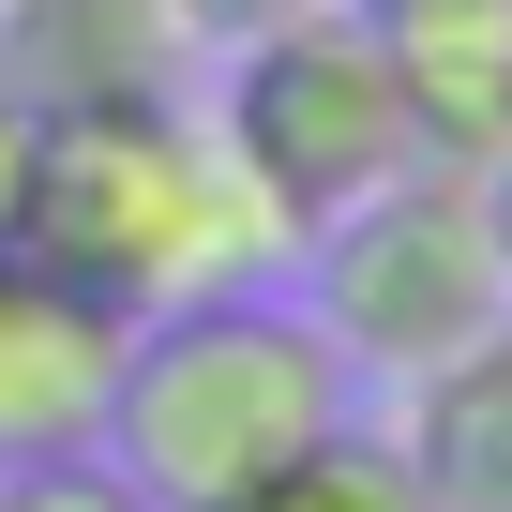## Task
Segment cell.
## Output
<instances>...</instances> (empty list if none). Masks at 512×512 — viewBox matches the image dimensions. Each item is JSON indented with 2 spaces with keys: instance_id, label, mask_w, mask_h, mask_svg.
I'll list each match as a JSON object with an SVG mask.
<instances>
[{
  "instance_id": "cell-1",
  "label": "cell",
  "mask_w": 512,
  "mask_h": 512,
  "mask_svg": "<svg viewBox=\"0 0 512 512\" xmlns=\"http://www.w3.org/2000/svg\"><path fill=\"white\" fill-rule=\"evenodd\" d=\"M46 272H76L121 317L166 302H226V287H272L287 272V226L226 166V136L166 91V106H106V121H46L31 151V226H16Z\"/></svg>"
},
{
  "instance_id": "cell-2",
  "label": "cell",
  "mask_w": 512,
  "mask_h": 512,
  "mask_svg": "<svg viewBox=\"0 0 512 512\" xmlns=\"http://www.w3.org/2000/svg\"><path fill=\"white\" fill-rule=\"evenodd\" d=\"M347 392H362V377L332 362V332H317L287 287H226V302L136 317L106 452H121L166 512H241L272 467H302V452L347 422Z\"/></svg>"
},
{
  "instance_id": "cell-3",
  "label": "cell",
  "mask_w": 512,
  "mask_h": 512,
  "mask_svg": "<svg viewBox=\"0 0 512 512\" xmlns=\"http://www.w3.org/2000/svg\"><path fill=\"white\" fill-rule=\"evenodd\" d=\"M211 136H226V166H241L256 196H272L287 256H302L332 211H362L377 181L437 166L422 121H407V91H392V61H377V31L347 16V0H302V16H272L256 46H226Z\"/></svg>"
},
{
  "instance_id": "cell-4",
  "label": "cell",
  "mask_w": 512,
  "mask_h": 512,
  "mask_svg": "<svg viewBox=\"0 0 512 512\" xmlns=\"http://www.w3.org/2000/svg\"><path fill=\"white\" fill-rule=\"evenodd\" d=\"M302 317L332 332L347 377H437L452 347H482L512 317V272H497V226H482V181L467 166H407L377 181L362 211H332L302 241Z\"/></svg>"
},
{
  "instance_id": "cell-5",
  "label": "cell",
  "mask_w": 512,
  "mask_h": 512,
  "mask_svg": "<svg viewBox=\"0 0 512 512\" xmlns=\"http://www.w3.org/2000/svg\"><path fill=\"white\" fill-rule=\"evenodd\" d=\"M121 347H136V317H121V302H91L76 272H46L31 241H0V467L106 452Z\"/></svg>"
},
{
  "instance_id": "cell-6",
  "label": "cell",
  "mask_w": 512,
  "mask_h": 512,
  "mask_svg": "<svg viewBox=\"0 0 512 512\" xmlns=\"http://www.w3.org/2000/svg\"><path fill=\"white\" fill-rule=\"evenodd\" d=\"M196 76L166 0H0V91L31 121H106V106H166Z\"/></svg>"
},
{
  "instance_id": "cell-7",
  "label": "cell",
  "mask_w": 512,
  "mask_h": 512,
  "mask_svg": "<svg viewBox=\"0 0 512 512\" xmlns=\"http://www.w3.org/2000/svg\"><path fill=\"white\" fill-rule=\"evenodd\" d=\"M347 16L377 31L437 166H482L512 136V0H347Z\"/></svg>"
},
{
  "instance_id": "cell-8",
  "label": "cell",
  "mask_w": 512,
  "mask_h": 512,
  "mask_svg": "<svg viewBox=\"0 0 512 512\" xmlns=\"http://www.w3.org/2000/svg\"><path fill=\"white\" fill-rule=\"evenodd\" d=\"M392 452L422 467L437 512H512V317H497L482 347H452L437 377H407Z\"/></svg>"
},
{
  "instance_id": "cell-9",
  "label": "cell",
  "mask_w": 512,
  "mask_h": 512,
  "mask_svg": "<svg viewBox=\"0 0 512 512\" xmlns=\"http://www.w3.org/2000/svg\"><path fill=\"white\" fill-rule=\"evenodd\" d=\"M241 512H437L422 497V467L392 452V437H362V422H332L302 467H272V482H256Z\"/></svg>"
},
{
  "instance_id": "cell-10",
  "label": "cell",
  "mask_w": 512,
  "mask_h": 512,
  "mask_svg": "<svg viewBox=\"0 0 512 512\" xmlns=\"http://www.w3.org/2000/svg\"><path fill=\"white\" fill-rule=\"evenodd\" d=\"M0 512H166L121 452H46V467H0Z\"/></svg>"
},
{
  "instance_id": "cell-11",
  "label": "cell",
  "mask_w": 512,
  "mask_h": 512,
  "mask_svg": "<svg viewBox=\"0 0 512 512\" xmlns=\"http://www.w3.org/2000/svg\"><path fill=\"white\" fill-rule=\"evenodd\" d=\"M166 16H181V46H256L272 16H302V0H166Z\"/></svg>"
},
{
  "instance_id": "cell-12",
  "label": "cell",
  "mask_w": 512,
  "mask_h": 512,
  "mask_svg": "<svg viewBox=\"0 0 512 512\" xmlns=\"http://www.w3.org/2000/svg\"><path fill=\"white\" fill-rule=\"evenodd\" d=\"M31 151H46V121H31L16 91H0V241L31 226Z\"/></svg>"
},
{
  "instance_id": "cell-13",
  "label": "cell",
  "mask_w": 512,
  "mask_h": 512,
  "mask_svg": "<svg viewBox=\"0 0 512 512\" xmlns=\"http://www.w3.org/2000/svg\"><path fill=\"white\" fill-rule=\"evenodd\" d=\"M467 181H482V226H497V272H512V136H497V151H482Z\"/></svg>"
}]
</instances>
